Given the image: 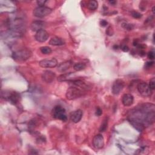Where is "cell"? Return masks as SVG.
<instances>
[{
    "mask_svg": "<svg viewBox=\"0 0 155 155\" xmlns=\"http://www.w3.org/2000/svg\"><path fill=\"white\" fill-rule=\"evenodd\" d=\"M131 125L139 131L147 125H151L154 120V105L152 104H143L131 111L128 116Z\"/></svg>",
    "mask_w": 155,
    "mask_h": 155,
    "instance_id": "1",
    "label": "cell"
},
{
    "mask_svg": "<svg viewBox=\"0 0 155 155\" xmlns=\"http://www.w3.org/2000/svg\"><path fill=\"white\" fill-rule=\"evenodd\" d=\"M71 85L66 91V97L68 100H74L84 96L90 89L89 85L81 79H76L70 81Z\"/></svg>",
    "mask_w": 155,
    "mask_h": 155,
    "instance_id": "2",
    "label": "cell"
},
{
    "mask_svg": "<svg viewBox=\"0 0 155 155\" xmlns=\"http://www.w3.org/2000/svg\"><path fill=\"white\" fill-rule=\"evenodd\" d=\"M32 53L28 48H22L15 51L12 54V58L18 61H24L31 56Z\"/></svg>",
    "mask_w": 155,
    "mask_h": 155,
    "instance_id": "3",
    "label": "cell"
},
{
    "mask_svg": "<svg viewBox=\"0 0 155 155\" xmlns=\"http://www.w3.org/2000/svg\"><path fill=\"white\" fill-rule=\"evenodd\" d=\"M51 115L54 119H59L64 122L67 120L65 110L60 105H56L53 108L51 111Z\"/></svg>",
    "mask_w": 155,
    "mask_h": 155,
    "instance_id": "4",
    "label": "cell"
},
{
    "mask_svg": "<svg viewBox=\"0 0 155 155\" xmlns=\"http://www.w3.org/2000/svg\"><path fill=\"white\" fill-rule=\"evenodd\" d=\"M52 12L51 8L48 7L38 6L35 8L33 12V14L37 18H43L49 15Z\"/></svg>",
    "mask_w": 155,
    "mask_h": 155,
    "instance_id": "5",
    "label": "cell"
},
{
    "mask_svg": "<svg viewBox=\"0 0 155 155\" xmlns=\"http://www.w3.org/2000/svg\"><path fill=\"white\" fill-rule=\"evenodd\" d=\"M137 88L140 94L143 97H149L152 94L153 90L146 82H142L139 83Z\"/></svg>",
    "mask_w": 155,
    "mask_h": 155,
    "instance_id": "6",
    "label": "cell"
},
{
    "mask_svg": "<svg viewBox=\"0 0 155 155\" xmlns=\"http://www.w3.org/2000/svg\"><path fill=\"white\" fill-rule=\"evenodd\" d=\"M125 86V82L123 80L117 79L113 84L112 85V93L113 94L116 95L120 93V92L123 90Z\"/></svg>",
    "mask_w": 155,
    "mask_h": 155,
    "instance_id": "7",
    "label": "cell"
},
{
    "mask_svg": "<svg viewBox=\"0 0 155 155\" xmlns=\"http://www.w3.org/2000/svg\"><path fill=\"white\" fill-rule=\"evenodd\" d=\"M58 61L55 58L42 59L39 62V65L42 68H53L58 65Z\"/></svg>",
    "mask_w": 155,
    "mask_h": 155,
    "instance_id": "8",
    "label": "cell"
},
{
    "mask_svg": "<svg viewBox=\"0 0 155 155\" xmlns=\"http://www.w3.org/2000/svg\"><path fill=\"white\" fill-rule=\"evenodd\" d=\"M49 37L48 33L44 29L41 30L37 31L35 34V38L36 41L39 42H45Z\"/></svg>",
    "mask_w": 155,
    "mask_h": 155,
    "instance_id": "9",
    "label": "cell"
},
{
    "mask_svg": "<svg viewBox=\"0 0 155 155\" xmlns=\"http://www.w3.org/2000/svg\"><path fill=\"white\" fill-rule=\"evenodd\" d=\"M104 139L102 134H98L94 136L93 139V147L96 149H101L104 146Z\"/></svg>",
    "mask_w": 155,
    "mask_h": 155,
    "instance_id": "10",
    "label": "cell"
},
{
    "mask_svg": "<svg viewBox=\"0 0 155 155\" xmlns=\"http://www.w3.org/2000/svg\"><path fill=\"white\" fill-rule=\"evenodd\" d=\"M2 97H4L5 99L10 101L11 103L15 104H16L19 99V96L18 93H17L15 91H8V92H5L4 96H2Z\"/></svg>",
    "mask_w": 155,
    "mask_h": 155,
    "instance_id": "11",
    "label": "cell"
},
{
    "mask_svg": "<svg viewBox=\"0 0 155 155\" xmlns=\"http://www.w3.org/2000/svg\"><path fill=\"white\" fill-rule=\"evenodd\" d=\"M56 77V74L54 72L50 70H45L42 74V80L47 83L52 82Z\"/></svg>",
    "mask_w": 155,
    "mask_h": 155,
    "instance_id": "12",
    "label": "cell"
},
{
    "mask_svg": "<svg viewBox=\"0 0 155 155\" xmlns=\"http://www.w3.org/2000/svg\"><path fill=\"white\" fill-rule=\"evenodd\" d=\"M45 27V23L42 21H40V20H36V21H34L31 22L30 27L32 31H38L41 30H43Z\"/></svg>",
    "mask_w": 155,
    "mask_h": 155,
    "instance_id": "13",
    "label": "cell"
},
{
    "mask_svg": "<svg viewBox=\"0 0 155 155\" xmlns=\"http://www.w3.org/2000/svg\"><path fill=\"white\" fill-rule=\"evenodd\" d=\"M77 78H75L74 73H72V72L64 73L58 77V81L59 82H63V81H69L70 82V81L75 80Z\"/></svg>",
    "mask_w": 155,
    "mask_h": 155,
    "instance_id": "14",
    "label": "cell"
},
{
    "mask_svg": "<svg viewBox=\"0 0 155 155\" xmlns=\"http://www.w3.org/2000/svg\"><path fill=\"white\" fill-rule=\"evenodd\" d=\"M82 115H83V112L80 109L76 110L71 113L70 119L73 122L78 123L81 120L82 117Z\"/></svg>",
    "mask_w": 155,
    "mask_h": 155,
    "instance_id": "15",
    "label": "cell"
},
{
    "mask_svg": "<svg viewBox=\"0 0 155 155\" xmlns=\"http://www.w3.org/2000/svg\"><path fill=\"white\" fill-rule=\"evenodd\" d=\"M134 102V97L131 94L127 93L125 94L122 98V102L124 106L128 107L131 106Z\"/></svg>",
    "mask_w": 155,
    "mask_h": 155,
    "instance_id": "16",
    "label": "cell"
},
{
    "mask_svg": "<svg viewBox=\"0 0 155 155\" xmlns=\"http://www.w3.org/2000/svg\"><path fill=\"white\" fill-rule=\"evenodd\" d=\"M72 65L71 61H66L62 62L57 65V69L60 72H64L67 70Z\"/></svg>",
    "mask_w": 155,
    "mask_h": 155,
    "instance_id": "17",
    "label": "cell"
},
{
    "mask_svg": "<svg viewBox=\"0 0 155 155\" xmlns=\"http://www.w3.org/2000/svg\"><path fill=\"white\" fill-rule=\"evenodd\" d=\"M65 43V42L62 38L58 36H54L51 38L49 41V44L51 45H54V46L62 45H64Z\"/></svg>",
    "mask_w": 155,
    "mask_h": 155,
    "instance_id": "18",
    "label": "cell"
},
{
    "mask_svg": "<svg viewBox=\"0 0 155 155\" xmlns=\"http://www.w3.org/2000/svg\"><path fill=\"white\" fill-rule=\"evenodd\" d=\"M87 7L90 10H95L98 7V2L95 0L90 1L87 4Z\"/></svg>",
    "mask_w": 155,
    "mask_h": 155,
    "instance_id": "19",
    "label": "cell"
},
{
    "mask_svg": "<svg viewBox=\"0 0 155 155\" xmlns=\"http://www.w3.org/2000/svg\"><path fill=\"white\" fill-rule=\"evenodd\" d=\"M86 67V65L84 62H78L73 65V68L76 71H81Z\"/></svg>",
    "mask_w": 155,
    "mask_h": 155,
    "instance_id": "20",
    "label": "cell"
},
{
    "mask_svg": "<svg viewBox=\"0 0 155 155\" xmlns=\"http://www.w3.org/2000/svg\"><path fill=\"white\" fill-rule=\"evenodd\" d=\"M41 52L44 54H49L52 52V50L48 46H44L40 48Z\"/></svg>",
    "mask_w": 155,
    "mask_h": 155,
    "instance_id": "21",
    "label": "cell"
},
{
    "mask_svg": "<svg viewBox=\"0 0 155 155\" xmlns=\"http://www.w3.org/2000/svg\"><path fill=\"white\" fill-rule=\"evenodd\" d=\"M107 125H108V121L106 118L104 120L103 122L102 123V124L99 128V131L103 132V131H105V130L107 128Z\"/></svg>",
    "mask_w": 155,
    "mask_h": 155,
    "instance_id": "22",
    "label": "cell"
},
{
    "mask_svg": "<svg viewBox=\"0 0 155 155\" xmlns=\"http://www.w3.org/2000/svg\"><path fill=\"white\" fill-rule=\"evenodd\" d=\"M131 16H132L133 18H136V19H139V18H140L142 17V15H141L140 13H139V12H136V11H133V12H131Z\"/></svg>",
    "mask_w": 155,
    "mask_h": 155,
    "instance_id": "23",
    "label": "cell"
},
{
    "mask_svg": "<svg viewBox=\"0 0 155 155\" xmlns=\"http://www.w3.org/2000/svg\"><path fill=\"white\" fill-rule=\"evenodd\" d=\"M148 85H149L150 88L152 90H154V88H155V79H154V78H152L151 79H150Z\"/></svg>",
    "mask_w": 155,
    "mask_h": 155,
    "instance_id": "24",
    "label": "cell"
},
{
    "mask_svg": "<svg viewBox=\"0 0 155 155\" xmlns=\"http://www.w3.org/2000/svg\"><path fill=\"white\" fill-rule=\"evenodd\" d=\"M122 26H123V27L124 28H125L127 30H132L133 28V27H134V26L132 24H127V23L123 24Z\"/></svg>",
    "mask_w": 155,
    "mask_h": 155,
    "instance_id": "25",
    "label": "cell"
},
{
    "mask_svg": "<svg viewBox=\"0 0 155 155\" xmlns=\"http://www.w3.org/2000/svg\"><path fill=\"white\" fill-rule=\"evenodd\" d=\"M148 58L151 60H153L154 59V52L153 51H149L148 53Z\"/></svg>",
    "mask_w": 155,
    "mask_h": 155,
    "instance_id": "26",
    "label": "cell"
},
{
    "mask_svg": "<svg viewBox=\"0 0 155 155\" xmlns=\"http://www.w3.org/2000/svg\"><path fill=\"white\" fill-rule=\"evenodd\" d=\"M102 114V110H101L99 107H97V108H96V115L99 116H101Z\"/></svg>",
    "mask_w": 155,
    "mask_h": 155,
    "instance_id": "27",
    "label": "cell"
},
{
    "mask_svg": "<svg viewBox=\"0 0 155 155\" xmlns=\"http://www.w3.org/2000/svg\"><path fill=\"white\" fill-rule=\"evenodd\" d=\"M121 49H122V50L124 51V52H127V51H129V48H128V47L127 45H124L122 46Z\"/></svg>",
    "mask_w": 155,
    "mask_h": 155,
    "instance_id": "28",
    "label": "cell"
},
{
    "mask_svg": "<svg viewBox=\"0 0 155 155\" xmlns=\"http://www.w3.org/2000/svg\"><path fill=\"white\" fill-rule=\"evenodd\" d=\"M46 2V1H38L37 3L39 5V6H44Z\"/></svg>",
    "mask_w": 155,
    "mask_h": 155,
    "instance_id": "29",
    "label": "cell"
},
{
    "mask_svg": "<svg viewBox=\"0 0 155 155\" xmlns=\"http://www.w3.org/2000/svg\"><path fill=\"white\" fill-rule=\"evenodd\" d=\"M100 24H101V26H102V27H105V26H107V22L106 21H105V20H102L101 22H100Z\"/></svg>",
    "mask_w": 155,
    "mask_h": 155,
    "instance_id": "30",
    "label": "cell"
},
{
    "mask_svg": "<svg viewBox=\"0 0 155 155\" xmlns=\"http://www.w3.org/2000/svg\"><path fill=\"white\" fill-rule=\"evenodd\" d=\"M153 64H154V62H153V61H151V62H147L146 63V67H148V68H150V67H151Z\"/></svg>",
    "mask_w": 155,
    "mask_h": 155,
    "instance_id": "31",
    "label": "cell"
},
{
    "mask_svg": "<svg viewBox=\"0 0 155 155\" xmlns=\"http://www.w3.org/2000/svg\"><path fill=\"white\" fill-rule=\"evenodd\" d=\"M108 2H109L110 4H111V5H115V4L116 3V1L112 0V1H109Z\"/></svg>",
    "mask_w": 155,
    "mask_h": 155,
    "instance_id": "32",
    "label": "cell"
},
{
    "mask_svg": "<svg viewBox=\"0 0 155 155\" xmlns=\"http://www.w3.org/2000/svg\"><path fill=\"white\" fill-rule=\"evenodd\" d=\"M152 11H153V13H154V6L153 7V8H152Z\"/></svg>",
    "mask_w": 155,
    "mask_h": 155,
    "instance_id": "33",
    "label": "cell"
}]
</instances>
